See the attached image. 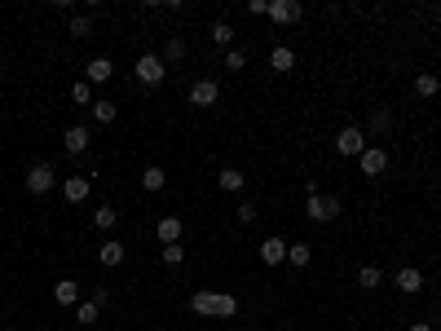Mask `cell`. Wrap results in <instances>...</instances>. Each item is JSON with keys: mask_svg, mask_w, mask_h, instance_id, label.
<instances>
[{"mask_svg": "<svg viewBox=\"0 0 441 331\" xmlns=\"http://www.w3.org/2000/svg\"><path fill=\"white\" fill-rule=\"evenodd\" d=\"M133 75H137V85L155 89V85H163L168 66H163V58H159V54H141V58H137V66H133Z\"/></svg>", "mask_w": 441, "mask_h": 331, "instance_id": "6da1fadb", "label": "cell"}, {"mask_svg": "<svg viewBox=\"0 0 441 331\" xmlns=\"http://www.w3.org/2000/svg\"><path fill=\"white\" fill-rule=\"evenodd\" d=\"M305 212H309V221H318V225H326V221H335L340 217V199L335 194H309L305 199Z\"/></svg>", "mask_w": 441, "mask_h": 331, "instance_id": "7a4b0ae2", "label": "cell"}, {"mask_svg": "<svg viewBox=\"0 0 441 331\" xmlns=\"http://www.w3.org/2000/svg\"><path fill=\"white\" fill-rule=\"evenodd\" d=\"M53 181H58L53 163H31L27 177H23V186H27V194H49V190H53Z\"/></svg>", "mask_w": 441, "mask_h": 331, "instance_id": "3957f363", "label": "cell"}, {"mask_svg": "<svg viewBox=\"0 0 441 331\" xmlns=\"http://www.w3.org/2000/svg\"><path fill=\"white\" fill-rule=\"evenodd\" d=\"M335 151H340V155H349V159H357V155L366 151V132H362V128H353V124H349V128H340V132H335Z\"/></svg>", "mask_w": 441, "mask_h": 331, "instance_id": "277c9868", "label": "cell"}, {"mask_svg": "<svg viewBox=\"0 0 441 331\" xmlns=\"http://www.w3.org/2000/svg\"><path fill=\"white\" fill-rule=\"evenodd\" d=\"M357 163H362V177H380L388 168V151L384 146H366V151L357 155Z\"/></svg>", "mask_w": 441, "mask_h": 331, "instance_id": "5b68a950", "label": "cell"}, {"mask_svg": "<svg viewBox=\"0 0 441 331\" xmlns=\"http://www.w3.org/2000/svg\"><path fill=\"white\" fill-rule=\"evenodd\" d=\"M217 102H221V85H217V80H194L190 106H217Z\"/></svg>", "mask_w": 441, "mask_h": 331, "instance_id": "8992f818", "label": "cell"}, {"mask_svg": "<svg viewBox=\"0 0 441 331\" xmlns=\"http://www.w3.org/2000/svg\"><path fill=\"white\" fill-rule=\"evenodd\" d=\"M300 5H296V0H269V18L274 23H279V27H291V23H300Z\"/></svg>", "mask_w": 441, "mask_h": 331, "instance_id": "52a82bcc", "label": "cell"}, {"mask_svg": "<svg viewBox=\"0 0 441 331\" xmlns=\"http://www.w3.org/2000/svg\"><path fill=\"white\" fill-rule=\"evenodd\" d=\"M89 142H93V137H89V128H84V124H71L67 132H62V151H67V155H84V151H89Z\"/></svg>", "mask_w": 441, "mask_h": 331, "instance_id": "ba28073f", "label": "cell"}, {"mask_svg": "<svg viewBox=\"0 0 441 331\" xmlns=\"http://www.w3.org/2000/svg\"><path fill=\"white\" fill-rule=\"evenodd\" d=\"M287 239H279V235H269L265 243H260V261H265V265H283L287 261Z\"/></svg>", "mask_w": 441, "mask_h": 331, "instance_id": "9c48e42d", "label": "cell"}, {"mask_svg": "<svg viewBox=\"0 0 441 331\" xmlns=\"http://www.w3.org/2000/svg\"><path fill=\"white\" fill-rule=\"evenodd\" d=\"M62 194H67V204H84V199L93 194V181L89 177H67L62 181Z\"/></svg>", "mask_w": 441, "mask_h": 331, "instance_id": "30bf717a", "label": "cell"}, {"mask_svg": "<svg viewBox=\"0 0 441 331\" xmlns=\"http://www.w3.org/2000/svg\"><path fill=\"white\" fill-rule=\"evenodd\" d=\"M155 235H159V243H163V247H168V243H181L186 221H181V217H163V221L155 225Z\"/></svg>", "mask_w": 441, "mask_h": 331, "instance_id": "8fae6325", "label": "cell"}, {"mask_svg": "<svg viewBox=\"0 0 441 331\" xmlns=\"http://www.w3.org/2000/svg\"><path fill=\"white\" fill-rule=\"evenodd\" d=\"M393 283H397V292H406V296H415V292H423V274L415 270V265H402V270H397V278H393Z\"/></svg>", "mask_w": 441, "mask_h": 331, "instance_id": "7c38bea8", "label": "cell"}, {"mask_svg": "<svg viewBox=\"0 0 441 331\" xmlns=\"http://www.w3.org/2000/svg\"><path fill=\"white\" fill-rule=\"evenodd\" d=\"M84 71H89V75H84L89 85H106V80L115 75V62H110V58H93V62L84 66Z\"/></svg>", "mask_w": 441, "mask_h": 331, "instance_id": "4fadbf2b", "label": "cell"}, {"mask_svg": "<svg viewBox=\"0 0 441 331\" xmlns=\"http://www.w3.org/2000/svg\"><path fill=\"white\" fill-rule=\"evenodd\" d=\"M53 301L58 305H79V283L75 278H58L53 283Z\"/></svg>", "mask_w": 441, "mask_h": 331, "instance_id": "5bb4252c", "label": "cell"}, {"mask_svg": "<svg viewBox=\"0 0 441 331\" xmlns=\"http://www.w3.org/2000/svg\"><path fill=\"white\" fill-rule=\"evenodd\" d=\"M124 243H115V239H106L102 247H97V261H102V265H110V270H115V265H124Z\"/></svg>", "mask_w": 441, "mask_h": 331, "instance_id": "9a60e30c", "label": "cell"}, {"mask_svg": "<svg viewBox=\"0 0 441 331\" xmlns=\"http://www.w3.org/2000/svg\"><path fill=\"white\" fill-rule=\"evenodd\" d=\"M190 309L203 313V318H217V292H194L190 296Z\"/></svg>", "mask_w": 441, "mask_h": 331, "instance_id": "2e32d148", "label": "cell"}, {"mask_svg": "<svg viewBox=\"0 0 441 331\" xmlns=\"http://www.w3.org/2000/svg\"><path fill=\"white\" fill-rule=\"evenodd\" d=\"M163 186H168V173L159 168V163H151V168L141 173V190H151V194H159Z\"/></svg>", "mask_w": 441, "mask_h": 331, "instance_id": "e0dca14e", "label": "cell"}, {"mask_svg": "<svg viewBox=\"0 0 441 331\" xmlns=\"http://www.w3.org/2000/svg\"><path fill=\"white\" fill-rule=\"evenodd\" d=\"M217 186H221L225 194H238L243 186H248V177H243L238 168H221V177H217Z\"/></svg>", "mask_w": 441, "mask_h": 331, "instance_id": "ac0fdd59", "label": "cell"}, {"mask_svg": "<svg viewBox=\"0 0 441 331\" xmlns=\"http://www.w3.org/2000/svg\"><path fill=\"white\" fill-rule=\"evenodd\" d=\"M415 93H419V97H437V93H441V80H437L433 71H419V75H415Z\"/></svg>", "mask_w": 441, "mask_h": 331, "instance_id": "d6986e66", "label": "cell"}, {"mask_svg": "<svg viewBox=\"0 0 441 331\" xmlns=\"http://www.w3.org/2000/svg\"><path fill=\"white\" fill-rule=\"evenodd\" d=\"M115 115H120L115 102H106V97H97V102H93V120L97 124H115Z\"/></svg>", "mask_w": 441, "mask_h": 331, "instance_id": "ffe728a7", "label": "cell"}, {"mask_svg": "<svg viewBox=\"0 0 441 331\" xmlns=\"http://www.w3.org/2000/svg\"><path fill=\"white\" fill-rule=\"evenodd\" d=\"M357 283H362V292H375L384 283V274H380V265H362V270H357Z\"/></svg>", "mask_w": 441, "mask_h": 331, "instance_id": "44dd1931", "label": "cell"}, {"mask_svg": "<svg viewBox=\"0 0 441 331\" xmlns=\"http://www.w3.org/2000/svg\"><path fill=\"white\" fill-rule=\"evenodd\" d=\"M159 58H163V66H168V62H181V58H186V40H181V36H168V44H163Z\"/></svg>", "mask_w": 441, "mask_h": 331, "instance_id": "7402d4cb", "label": "cell"}, {"mask_svg": "<svg viewBox=\"0 0 441 331\" xmlns=\"http://www.w3.org/2000/svg\"><path fill=\"white\" fill-rule=\"evenodd\" d=\"M269 66H274V71H291V66H296V54H291L287 44H279V49L269 54Z\"/></svg>", "mask_w": 441, "mask_h": 331, "instance_id": "603a6c76", "label": "cell"}, {"mask_svg": "<svg viewBox=\"0 0 441 331\" xmlns=\"http://www.w3.org/2000/svg\"><path fill=\"white\" fill-rule=\"evenodd\" d=\"M287 261L296 265V270H305V265L314 261V247H309V243H291V247H287Z\"/></svg>", "mask_w": 441, "mask_h": 331, "instance_id": "cb8c5ba5", "label": "cell"}, {"mask_svg": "<svg viewBox=\"0 0 441 331\" xmlns=\"http://www.w3.org/2000/svg\"><path fill=\"white\" fill-rule=\"evenodd\" d=\"M212 44L230 54V44H234V27H230V23H217V27H212Z\"/></svg>", "mask_w": 441, "mask_h": 331, "instance_id": "d4e9b609", "label": "cell"}, {"mask_svg": "<svg viewBox=\"0 0 441 331\" xmlns=\"http://www.w3.org/2000/svg\"><path fill=\"white\" fill-rule=\"evenodd\" d=\"M115 221H120V212L110 208V204H102V208L93 212V225H97V230H115Z\"/></svg>", "mask_w": 441, "mask_h": 331, "instance_id": "484cf974", "label": "cell"}, {"mask_svg": "<svg viewBox=\"0 0 441 331\" xmlns=\"http://www.w3.org/2000/svg\"><path fill=\"white\" fill-rule=\"evenodd\" d=\"M71 102H79V106H93V102H97L89 80H75V85H71Z\"/></svg>", "mask_w": 441, "mask_h": 331, "instance_id": "4316f807", "label": "cell"}, {"mask_svg": "<svg viewBox=\"0 0 441 331\" xmlns=\"http://www.w3.org/2000/svg\"><path fill=\"white\" fill-rule=\"evenodd\" d=\"M234 313H238V301L230 292H217V318H234Z\"/></svg>", "mask_w": 441, "mask_h": 331, "instance_id": "83f0119b", "label": "cell"}, {"mask_svg": "<svg viewBox=\"0 0 441 331\" xmlns=\"http://www.w3.org/2000/svg\"><path fill=\"white\" fill-rule=\"evenodd\" d=\"M89 31H93V18H89V13H75V18H71V36L89 40Z\"/></svg>", "mask_w": 441, "mask_h": 331, "instance_id": "f1b7e54d", "label": "cell"}, {"mask_svg": "<svg viewBox=\"0 0 441 331\" xmlns=\"http://www.w3.org/2000/svg\"><path fill=\"white\" fill-rule=\"evenodd\" d=\"M371 132H393V111H375L371 115Z\"/></svg>", "mask_w": 441, "mask_h": 331, "instance_id": "f546056e", "label": "cell"}, {"mask_svg": "<svg viewBox=\"0 0 441 331\" xmlns=\"http://www.w3.org/2000/svg\"><path fill=\"white\" fill-rule=\"evenodd\" d=\"M97 313H102V309H97L93 301H79V305H75V318L84 323V327H89V323H97Z\"/></svg>", "mask_w": 441, "mask_h": 331, "instance_id": "4dcf8cb0", "label": "cell"}, {"mask_svg": "<svg viewBox=\"0 0 441 331\" xmlns=\"http://www.w3.org/2000/svg\"><path fill=\"white\" fill-rule=\"evenodd\" d=\"M186 261V247L181 243H168V247H163V265H181Z\"/></svg>", "mask_w": 441, "mask_h": 331, "instance_id": "1f68e13d", "label": "cell"}, {"mask_svg": "<svg viewBox=\"0 0 441 331\" xmlns=\"http://www.w3.org/2000/svg\"><path fill=\"white\" fill-rule=\"evenodd\" d=\"M243 66H248V54H238V49H230V54H225V71H243Z\"/></svg>", "mask_w": 441, "mask_h": 331, "instance_id": "d6a6232c", "label": "cell"}, {"mask_svg": "<svg viewBox=\"0 0 441 331\" xmlns=\"http://www.w3.org/2000/svg\"><path fill=\"white\" fill-rule=\"evenodd\" d=\"M234 217H238V225H252V221H256V204H238Z\"/></svg>", "mask_w": 441, "mask_h": 331, "instance_id": "836d02e7", "label": "cell"}, {"mask_svg": "<svg viewBox=\"0 0 441 331\" xmlns=\"http://www.w3.org/2000/svg\"><path fill=\"white\" fill-rule=\"evenodd\" d=\"M89 301H93L97 309H102V305H110V287H106V283H97V287H93V296H89Z\"/></svg>", "mask_w": 441, "mask_h": 331, "instance_id": "e575fe53", "label": "cell"}, {"mask_svg": "<svg viewBox=\"0 0 441 331\" xmlns=\"http://www.w3.org/2000/svg\"><path fill=\"white\" fill-rule=\"evenodd\" d=\"M243 9H248L252 18H265V13H269V0H248V5H243Z\"/></svg>", "mask_w": 441, "mask_h": 331, "instance_id": "d590c367", "label": "cell"}, {"mask_svg": "<svg viewBox=\"0 0 441 331\" xmlns=\"http://www.w3.org/2000/svg\"><path fill=\"white\" fill-rule=\"evenodd\" d=\"M411 331H433V323H411Z\"/></svg>", "mask_w": 441, "mask_h": 331, "instance_id": "8d00e7d4", "label": "cell"}, {"mask_svg": "<svg viewBox=\"0 0 441 331\" xmlns=\"http://www.w3.org/2000/svg\"><path fill=\"white\" fill-rule=\"evenodd\" d=\"M5 331H18V327H5Z\"/></svg>", "mask_w": 441, "mask_h": 331, "instance_id": "74e56055", "label": "cell"}]
</instances>
